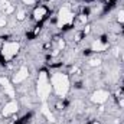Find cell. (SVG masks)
Returning <instances> with one entry per match:
<instances>
[{
    "instance_id": "obj_5",
    "label": "cell",
    "mask_w": 124,
    "mask_h": 124,
    "mask_svg": "<svg viewBox=\"0 0 124 124\" xmlns=\"http://www.w3.org/2000/svg\"><path fill=\"white\" fill-rule=\"evenodd\" d=\"M107 100H108V93L102 91V90H97L91 97V101L95 102V104H104Z\"/></svg>"
},
{
    "instance_id": "obj_3",
    "label": "cell",
    "mask_w": 124,
    "mask_h": 124,
    "mask_svg": "<svg viewBox=\"0 0 124 124\" xmlns=\"http://www.w3.org/2000/svg\"><path fill=\"white\" fill-rule=\"evenodd\" d=\"M20 49V45L17 42H6L3 45V51H1V55L4 56L6 61H10Z\"/></svg>"
},
{
    "instance_id": "obj_9",
    "label": "cell",
    "mask_w": 124,
    "mask_h": 124,
    "mask_svg": "<svg viewBox=\"0 0 124 124\" xmlns=\"http://www.w3.org/2000/svg\"><path fill=\"white\" fill-rule=\"evenodd\" d=\"M45 15H46V9H45V7H38V9H35V12H33V16H35V19H38V20H40Z\"/></svg>"
},
{
    "instance_id": "obj_1",
    "label": "cell",
    "mask_w": 124,
    "mask_h": 124,
    "mask_svg": "<svg viewBox=\"0 0 124 124\" xmlns=\"http://www.w3.org/2000/svg\"><path fill=\"white\" fill-rule=\"evenodd\" d=\"M51 84H52L54 91L56 93V95H59V97H65L68 94V91H69V78L65 74H61V72L52 74Z\"/></svg>"
},
{
    "instance_id": "obj_21",
    "label": "cell",
    "mask_w": 124,
    "mask_h": 124,
    "mask_svg": "<svg viewBox=\"0 0 124 124\" xmlns=\"http://www.w3.org/2000/svg\"><path fill=\"white\" fill-rule=\"evenodd\" d=\"M94 124H98V123H94Z\"/></svg>"
},
{
    "instance_id": "obj_19",
    "label": "cell",
    "mask_w": 124,
    "mask_h": 124,
    "mask_svg": "<svg viewBox=\"0 0 124 124\" xmlns=\"http://www.w3.org/2000/svg\"><path fill=\"white\" fill-rule=\"evenodd\" d=\"M120 105H121V107H124V100H120Z\"/></svg>"
},
{
    "instance_id": "obj_18",
    "label": "cell",
    "mask_w": 124,
    "mask_h": 124,
    "mask_svg": "<svg viewBox=\"0 0 124 124\" xmlns=\"http://www.w3.org/2000/svg\"><path fill=\"white\" fill-rule=\"evenodd\" d=\"M65 46V42L63 40H59V48H63Z\"/></svg>"
},
{
    "instance_id": "obj_13",
    "label": "cell",
    "mask_w": 124,
    "mask_h": 124,
    "mask_svg": "<svg viewBox=\"0 0 124 124\" xmlns=\"http://www.w3.org/2000/svg\"><path fill=\"white\" fill-rule=\"evenodd\" d=\"M4 7H6V13H7V15H9V13H12V12L15 10V9H13V6H10V4H7V3L4 4Z\"/></svg>"
},
{
    "instance_id": "obj_17",
    "label": "cell",
    "mask_w": 124,
    "mask_h": 124,
    "mask_svg": "<svg viewBox=\"0 0 124 124\" xmlns=\"http://www.w3.org/2000/svg\"><path fill=\"white\" fill-rule=\"evenodd\" d=\"M23 3H25V4H33L35 0H23Z\"/></svg>"
},
{
    "instance_id": "obj_11",
    "label": "cell",
    "mask_w": 124,
    "mask_h": 124,
    "mask_svg": "<svg viewBox=\"0 0 124 124\" xmlns=\"http://www.w3.org/2000/svg\"><path fill=\"white\" fill-rule=\"evenodd\" d=\"M105 49H107V45L101 43L100 40L94 42V45H93V51H97V52H102V51H105Z\"/></svg>"
},
{
    "instance_id": "obj_7",
    "label": "cell",
    "mask_w": 124,
    "mask_h": 124,
    "mask_svg": "<svg viewBox=\"0 0 124 124\" xmlns=\"http://www.w3.org/2000/svg\"><path fill=\"white\" fill-rule=\"evenodd\" d=\"M16 111H17V102H16L15 100H12L10 102H7V104L4 105L1 114H3L4 117H9L10 114H13V113H16Z\"/></svg>"
},
{
    "instance_id": "obj_6",
    "label": "cell",
    "mask_w": 124,
    "mask_h": 124,
    "mask_svg": "<svg viewBox=\"0 0 124 124\" xmlns=\"http://www.w3.org/2000/svg\"><path fill=\"white\" fill-rule=\"evenodd\" d=\"M0 84H1V87L4 88V93L7 94L10 98H15L16 97V94H15V90H13V85L9 82V79L7 78H0Z\"/></svg>"
},
{
    "instance_id": "obj_14",
    "label": "cell",
    "mask_w": 124,
    "mask_h": 124,
    "mask_svg": "<svg viewBox=\"0 0 124 124\" xmlns=\"http://www.w3.org/2000/svg\"><path fill=\"white\" fill-rule=\"evenodd\" d=\"M100 63H101L100 59H91V61H90V65H93V66H98Z\"/></svg>"
},
{
    "instance_id": "obj_10",
    "label": "cell",
    "mask_w": 124,
    "mask_h": 124,
    "mask_svg": "<svg viewBox=\"0 0 124 124\" xmlns=\"http://www.w3.org/2000/svg\"><path fill=\"white\" fill-rule=\"evenodd\" d=\"M42 113L46 116V118H48L51 123H52V121H55V117H54V114L49 111V108H48V105H46L45 102H43V105H42Z\"/></svg>"
},
{
    "instance_id": "obj_20",
    "label": "cell",
    "mask_w": 124,
    "mask_h": 124,
    "mask_svg": "<svg viewBox=\"0 0 124 124\" xmlns=\"http://www.w3.org/2000/svg\"><path fill=\"white\" fill-rule=\"evenodd\" d=\"M123 61H124V55H123Z\"/></svg>"
},
{
    "instance_id": "obj_4",
    "label": "cell",
    "mask_w": 124,
    "mask_h": 124,
    "mask_svg": "<svg viewBox=\"0 0 124 124\" xmlns=\"http://www.w3.org/2000/svg\"><path fill=\"white\" fill-rule=\"evenodd\" d=\"M72 20H74L72 12H71L68 7H62L61 10H59V13H58V26L62 28V26H65V25H71Z\"/></svg>"
},
{
    "instance_id": "obj_8",
    "label": "cell",
    "mask_w": 124,
    "mask_h": 124,
    "mask_svg": "<svg viewBox=\"0 0 124 124\" xmlns=\"http://www.w3.org/2000/svg\"><path fill=\"white\" fill-rule=\"evenodd\" d=\"M28 77H29V71H28V68H26V66H22V68L17 71V74L15 75V78H13V82H15V84H19V82L25 81Z\"/></svg>"
},
{
    "instance_id": "obj_15",
    "label": "cell",
    "mask_w": 124,
    "mask_h": 124,
    "mask_svg": "<svg viewBox=\"0 0 124 124\" xmlns=\"http://www.w3.org/2000/svg\"><path fill=\"white\" fill-rule=\"evenodd\" d=\"M17 19H19V20H23V19H25V12H23V10H20V12L17 13Z\"/></svg>"
},
{
    "instance_id": "obj_22",
    "label": "cell",
    "mask_w": 124,
    "mask_h": 124,
    "mask_svg": "<svg viewBox=\"0 0 124 124\" xmlns=\"http://www.w3.org/2000/svg\"><path fill=\"white\" fill-rule=\"evenodd\" d=\"M10 124H15V123H10Z\"/></svg>"
},
{
    "instance_id": "obj_2",
    "label": "cell",
    "mask_w": 124,
    "mask_h": 124,
    "mask_svg": "<svg viewBox=\"0 0 124 124\" xmlns=\"http://www.w3.org/2000/svg\"><path fill=\"white\" fill-rule=\"evenodd\" d=\"M51 88H52V85L48 79V74L45 71H42L39 74V79H38V97L40 101H43V102L46 101V98L51 94Z\"/></svg>"
},
{
    "instance_id": "obj_12",
    "label": "cell",
    "mask_w": 124,
    "mask_h": 124,
    "mask_svg": "<svg viewBox=\"0 0 124 124\" xmlns=\"http://www.w3.org/2000/svg\"><path fill=\"white\" fill-rule=\"evenodd\" d=\"M117 19H118V22H120V23H123V22H124V10H120V12H118Z\"/></svg>"
},
{
    "instance_id": "obj_16",
    "label": "cell",
    "mask_w": 124,
    "mask_h": 124,
    "mask_svg": "<svg viewBox=\"0 0 124 124\" xmlns=\"http://www.w3.org/2000/svg\"><path fill=\"white\" fill-rule=\"evenodd\" d=\"M6 25V19L4 17H0V26H4Z\"/></svg>"
}]
</instances>
